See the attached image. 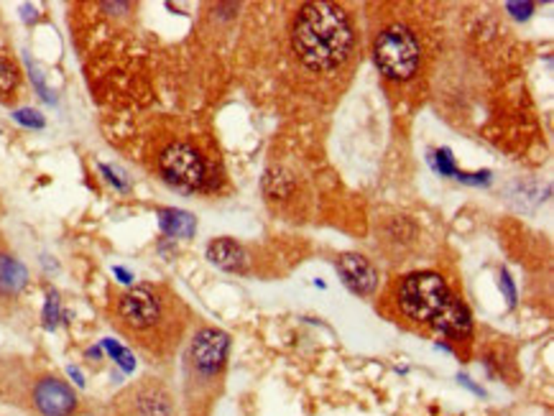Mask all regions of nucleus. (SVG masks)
I'll return each mask as SVG.
<instances>
[{
	"instance_id": "nucleus-1",
	"label": "nucleus",
	"mask_w": 554,
	"mask_h": 416,
	"mask_svg": "<svg viewBox=\"0 0 554 416\" xmlns=\"http://www.w3.org/2000/svg\"><path fill=\"white\" fill-rule=\"evenodd\" d=\"M107 319L148 362L164 365L187 337L192 312L164 283H138L110 296Z\"/></svg>"
},
{
	"instance_id": "nucleus-2",
	"label": "nucleus",
	"mask_w": 554,
	"mask_h": 416,
	"mask_svg": "<svg viewBox=\"0 0 554 416\" xmlns=\"http://www.w3.org/2000/svg\"><path fill=\"white\" fill-rule=\"evenodd\" d=\"M230 335L217 327H200L189 337L181 362L184 416H212L225 386Z\"/></svg>"
},
{
	"instance_id": "nucleus-3",
	"label": "nucleus",
	"mask_w": 554,
	"mask_h": 416,
	"mask_svg": "<svg viewBox=\"0 0 554 416\" xmlns=\"http://www.w3.org/2000/svg\"><path fill=\"white\" fill-rule=\"evenodd\" d=\"M353 26L345 11L330 3H307L299 8L291 28V47L309 69H337L353 51Z\"/></svg>"
},
{
	"instance_id": "nucleus-4",
	"label": "nucleus",
	"mask_w": 554,
	"mask_h": 416,
	"mask_svg": "<svg viewBox=\"0 0 554 416\" xmlns=\"http://www.w3.org/2000/svg\"><path fill=\"white\" fill-rule=\"evenodd\" d=\"M452 299L454 296L450 294L445 279L432 271L404 276V281L396 289V304H399L401 314L409 317L411 322L427 324L432 329L440 322V317L445 314V309L450 307Z\"/></svg>"
},
{
	"instance_id": "nucleus-5",
	"label": "nucleus",
	"mask_w": 554,
	"mask_h": 416,
	"mask_svg": "<svg viewBox=\"0 0 554 416\" xmlns=\"http://www.w3.org/2000/svg\"><path fill=\"white\" fill-rule=\"evenodd\" d=\"M102 416H179V403L167 381L143 376L118 391Z\"/></svg>"
},
{
	"instance_id": "nucleus-6",
	"label": "nucleus",
	"mask_w": 554,
	"mask_h": 416,
	"mask_svg": "<svg viewBox=\"0 0 554 416\" xmlns=\"http://www.w3.org/2000/svg\"><path fill=\"white\" fill-rule=\"evenodd\" d=\"M375 64L386 74L388 80L404 82L409 77H414L419 69V41H416L414 31L404 23H394V26L383 28L378 39H375L373 49Z\"/></svg>"
},
{
	"instance_id": "nucleus-7",
	"label": "nucleus",
	"mask_w": 554,
	"mask_h": 416,
	"mask_svg": "<svg viewBox=\"0 0 554 416\" xmlns=\"http://www.w3.org/2000/svg\"><path fill=\"white\" fill-rule=\"evenodd\" d=\"M159 171L171 187L187 189H202L207 184V164L205 156L197 151L189 141H171L159 151Z\"/></svg>"
},
{
	"instance_id": "nucleus-8",
	"label": "nucleus",
	"mask_w": 554,
	"mask_h": 416,
	"mask_svg": "<svg viewBox=\"0 0 554 416\" xmlns=\"http://www.w3.org/2000/svg\"><path fill=\"white\" fill-rule=\"evenodd\" d=\"M28 409L39 416H74L80 409V398L64 378L41 370Z\"/></svg>"
},
{
	"instance_id": "nucleus-9",
	"label": "nucleus",
	"mask_w": 554,
	"mask_h": 416,
	"mask_svg": "<svg viewBox=\"0 0 554 416\" xmlns=\"http://www.w3.org/2000/svg\"><path fill=\"white\" fill-rule=\"evenodd\" d=\"M28 286V271L18 261V255L11 250L8 240L0 235V317L13 312L20 294Z\"/></svg>"
},
{
	"instance_id": "nucleus-10",
	"label": "nucleus",
	"mask_w": 554,
	"mask_h": 416,
	"mask_svg": "<svg viewBox=\"0 0 554 416\" xmlns=\"http://www.w3.org/2000/svg\"><path fill=\"white\" fill-rule=\"evenodd\" d=\"M337 271H340L342 281L355 294H373L378 286V271L373 269V263L363 258L358 253H345L337 258Z\"/></svg>"
},
{
	"instance_id": "nucleus-11",
	"label": "nucleus",
	"mask_w": 554,
	"mask_h": 416,
	"mask_svg": "<svg viewBox=\"0 0 554 416\" xmlns=\"http://www.w3.org/2000/svg\"><path fill=\"white\" fill-rule=\"evenodd\" d=\"M207 258L217 269L230 271V274H243L248 269V253L243 250L241 243L233 238H217L207 245Z\"/></svg>"
},
{
	"instance_id": "nucleus-12",
	"label": "nucleus",
	"mask_w": 554,
	"mask_h": 416,
	"mask_svg": "<svg viewBox=\"0 0 554 416\" xmlns=\"http://www.w3.org/2000/svg\"><path fill=\"white\" fill-rule=\"evenodd\" d=\"M159 225L169 238H192L197 233V220L184 209H159Z\"/></svg>"
},
{
	"instance_id": "nucleus-13",
	"label": "nucleus",
	"mask_w": 554,
	"mask_h": 416,
	"mask_svg": "<svg viewBox=\"0 0 554 416\" xmlns=\"http://www.w3.org/2000/svg\"><path fill=\"white\" fill-rule=\"evenodd\" d=\"M20 90V69L16 59L6 51H0V102H13Z\"/></svg>"
},
{
	"instance_id": "nucleus-14",
	"label": "nucleus",
	"mask_w": 554,
	"mask_h": 416,
	"mask_svg": "<svg viewBox=\"0 0 554 416\" xmlns=\"http://www.w3.org/2000/svg\"><path fill=\"white\" fill-rule=\"evenodd\" d=\"M102 348H105L107 353L113 355V360L118 362V365H121V368L126 370V373H131V370L136 368V357H133V353H131V350L123 348L121 343H115V340H102Z\"/></svg>"
},
{
	"instance_id": "nucleus-15",
	"label": "nucleus",
	"mask_w": 554,
	"mask_h": 416,
	"mask_svg": "<svg viewBox=\"0 0 554 416\" xmlns=\"http://www.w3.org/2000/svg\"><path fill=\"white\" fill-rule=\"evenodd\" d=\"M432 164H434V169H437L442 176H454V174H457L454 159H452V154H450L447 148H440L437 154H432Z\"/></svg>"
},
{
	"instance_id": "nucleus-16",
	"label": "nucleus",
	"mask_w": 554,
	"mask_h": 416,
	"mask_svg": "<svg viewBox=\"0 0 554 416\" xmlns=\"http://www.w3.org/2000/svg\"><path fill=\"white\" fill-rule=\"evenodd\" d=\"M13 118L20 123V126L26 128H34V130H41V128L47 126V121H44V115L39 113V110L34 108H23V110H16Z\"/></svg>"
},
{
	"instance_id": "nucleus-17",
	"label": "nucleus",
	"mask_w": 554,
	"mask_h": 416,
	"mask_svg": "<svg viewBox=\"0 0 554 416\" xmlns=\"http://www.w3.org/2000/svg\"><path fill=\"white\" fill-rule=\"evenodd\" d=\"M56 319H59V294H56V291H49L47 307H44V327L54 329L56 327Z\"/></svg>"
},
{
	"instance_id": "nucleus-18",
	"label": "nucleus",
	"mask_w": 554,
	"mask_h": 416,
	"mask_svg": "<svg viewBox=\"0 0 554 416\" xmlns=\"http://www.w3.org/2000/svg\"><path fill=\"white\" fill-rule=\"evenodd\" d=\"M457 181H465V184H488L490 181V171H478V174H465V171H457L454 174Z\"/></svg>"
},
{
	"instance_id": "nucleus-19",
	"label": "nucleus",
	"mask_w": 554,
	"mask_h": 416,
	"mask_svg": "<svg viewBox=\"0 0 554 416\" xmlns=\"http://www.w3.org/2000/svg\"><path fill=\"white\" fill-rule=\"evenodd\" d=\"M28 69H31V80H34V85H36V87H39L41 97H44V100H49V102H52V100H54V94L47 90V85H44V80H41L39 69H36L34 64H31V61H28Z\"/></svg>"
},
{
	"instance_id": "nucleus-20",
	"label": "nucleus",
	"mask_w": 554,
	"mask_h": 416,
	"mask_svg": "<svg viewBox=\"0 0 554 416\" xmlns=\"http://www.w3.org/2000/svg\"><path fill=\"white\" fill-rule=\"evenodd\" d=\"M508 11H514L516 18H529V13L534 11V3H508Z\"/></svg>"
},
{
	"instance_id": "nucleus-21",
	"label": "nucleus",
	"mask_w": 554,
	"mask_h": 416,
	"mask_svg": "<svg viewBox=\"0 0 554 416\" xmlns=\"http://www.w3.org/2000/svg\"><path fill=\"white\" fill-rule=\"evenodd\" d=\"M501 283H503V289H506L508 304H514L516 302V289H514V283H511V279H508L506 271H501Z\"/></svg>"
},
{
	"instance_id": "nucleus-22",
	"label": "nucleus",
	"mask_w": 554,
	"mask_h": 416,
	"mask_svg": "<svg viewBox=\"0 0 554 416\" xmlns=\"http://www.w3.org/2000/svg\"><path fill=\"white\" fill-rule=\"evenodd\" d=\"M100 171L107 176V181H113V184H115V187H118V189H126V181H121V179H118V176L113 174V169H110V166H105V164H102V166H100Z\"/></svg>"
},
{
	"instance_id": "nucleus-23",
	"label": "nucleus",
	"mask_w": 554,
	"mask_h": 416,
	"mask_svg": "<svg viewBox=\"0 0 554 416\" xmlns=\"http://www.w3.org/2000/svg\"><path fill=\"white\" fill-rule=\"evenodd\" d=\"M113 271H115V276H118V279H121V281H123V283H131V281H133V276L128 274V271H126V269H121V266H115V269H113Z\"/></svg>"
},
{
	"instance_id": "nucleus-24",
	"label": "nucleus",
	"mask_w": 554,
	"mask_h": 416,
	"mask_svg": "<svg viewBox=\"0 0 554 416\" xmlns=\"http://www.w3.org/2000/svg\"><path fill=\"white\" fill-rule=\"evenodd\" d=\"M69 376H72L74 381L80 383V386H85V378H82V373H80V370H77V368H69Z\"/></svg>"
}]
</instances>
